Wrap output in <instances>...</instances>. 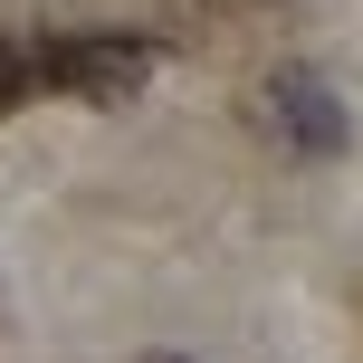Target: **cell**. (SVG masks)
<instances>
[{
    "mask_svg": "<svg viewBox=\"0 0 363 363\" xmlns=\"http://www.w3.org/2000/svg\"><path fill=\"white\" fill-rule=\"evenodd\" d=\"M249 115L296 153V163H335L345 134H354V125H345V96H335L315 67H268V77H258V96H249Z\"/></svg>",
    "mask_w": 363,
    "mask_h": 363,
    "instance_id": "cell-1",
    "label": "cell"
},
{
    "mask_svg": "<svg viewBox=\"0 0 363 363\" xmlns=\"http://www.w3.org/2000/svg\"><path fill=\"white\" fill-rule=\"evenodd\" d=\"M48 86H67L77 106H134L153 86V48L125 29H86V38H57L48 48Z\"/></svg>",
    "mask_w": 363,
    "mask_h": 363,
    "instance_id": "cell-2",
    "label": "cell"
},
{
    "mask_svg": "<svg viewBox=\"0 0 363 363\" xmlns=\"http://www.w3.org/2000/svg\"><path fill=\"white\" fill-rule=\"evenodd\" d=\"M29 86H48V48H29V38H0V115H10Z\"/></svg>",
    "mask_w": 363,
    "mask_h": 363,
    "instance_id": "cell-3",
    "label": "cell"
}]
</instances>
